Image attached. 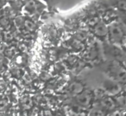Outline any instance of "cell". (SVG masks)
Returning <instances> with one entry per match:
<instances>
[{
	"instance_id": "cell-3",
	"label": "cell",
	"mask_w": 126,
	"mask_h": 116,
	"mask_svg": "<svg viewBox=\"0 0 126 116\" xmlns=\"http://www.w3.org/2000/svg\"><path fill=\"white\" fill-rule=\"evenodd\" d=\"M93 95H92L89 92H84L78 95L75 98V102L81 107H88L91 104L93 100Z\"/></svg>"
},
{
	"instance_id": "cell-7",
	"label": "cell",
	"mask_w": 126,
	"mask_h": 116,
	"mask_svg": "<svg viewBox=\"0 0 126 116\" xmlns=\"http://www.w3.org/2000/svg\"><path fill=\"white\" fill-rule=\"evenodd\" d=\"M106 111H105L100 107H95L90 111L89 116H105Z\"/></svg>"
},
{
	"instance_id": "cell-2",
	"label": "cell",
	"mask_w": 126,
	"mask_h": 116,
	"mask_svg": "<svg viewBox=\"0 0 126 116\" xmlns=\"http://www.w3.org/2000/svg\"><path fill=\"white\" fill-rule=\"evenodd\" d=\"M110 73H113V77L117 82L126 83V70L119 66L118 64H112L110 66Z\"/></svg>"
},
{
	"instance_id": "cell-1",
	"label": "cell",
	"mask_w": 126,
	"mask_h": 116,
	"mask_svg": "<svg viewBox=\"0 0 126 116\" xmlns=\"http://www.w3.org/2000/svg\"><path fill=\"white\" fill-rule=\"evenodd\" d=\"M109 37L110 40L113 42H119L124 37V30L121 25L114 23L109 28Z\"/></svg>"
},
{
	"instance_id": "cell-6",
	"label": "cell",
	"mask_w": 126,
	"mask_h": 116,
	"mask_svg": "<svg viewBox=\"0 0 126 116\" xmlns=\"http://www.w3.org/2000/svg\"><path fill=\"white\" fill-rule=\"evenodd\" d=\"M82 90H83V86L79 83H74L68 88V92L71 95H79L82 92Z\"/></svg>"
},
{
	"instance_id": "cell-10",
	"label": "cell",
	"mask_w": 126,
	"mask_h": 116,
	"mask_svg": "<svg viewBox=\"0 0 126 116\" xmlns=\"http://www.w3.org/2000/svg\"><path fill=\"white\" fill-rule=\"evenodd\" d=\"M110 116H122V113H121L120 111H115V112L112 113Z\"/></svg>"
},
{
	"instance_id": "cell-8",
	"label": "cell",
	"mask_w": 126,
	"mask_h": 116,
	"mask_svg": "<svg viewBox=\"0 0 126 116\" xmlns=\"http://www.w3.org/2000/svg\"><path fill=\"white\" fill-rule=\"evenodd\" d=\"M96 33L98 34L99 36H102V35H105L107 34V30L105 29V26L102 24H98V27L96 28Z\"/></svg>"
},
{
	"instance_id": "cell-5",
	"label": "cell",
	"mask_w": 126,
	"mask_h": 116,
	"mask_svg": "<svg viewBox=\"0 0 126 116\" xmlns=\"http://www.w3.org/2000/svg\"><path fill=\"white\" fill-rule=\"evenodd\" d=\"M106 92L109 94V95H116L120 92L121 87L119 86L117 83H110L106 84V88H105Z\"/></svg>"
},
{
	"instance_id": "cell-9",
	"label": "cell",
	"mask_w": 126,
	"mask_h": 116,
	"mask_svg": "<svg viewBox=\"0 0 126 116\" xmlns=\"http://www.w3.org/2000/svg\"><path fill=\"white\" fill-rule=\"evenodd\" d=\"M115 102L118 106H120V107H124V106H126V97L124 96V95H121V96L117 97V102Z\"/></svg>"
},
{
	"instance_id": "cell-4",
	"label": "cell",
	"mask_w": 126,
	"mask_h": 116,
	"mask_svg": "<svg viewBox=\"0 0 126 116\" xmlns=\"http://www.w3.org/2000/svg\"><path fill=\"white\" fill-rule=\"evenodd\" d=\"M98 107L103 108L105 111L106 110H112L116 107V102H114L113 99H111L110 96L104 97L100 100V104Z\"/></svg>"
}]
</instances>
